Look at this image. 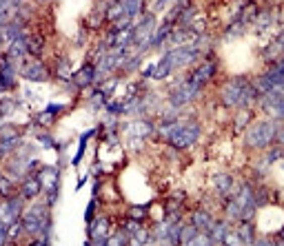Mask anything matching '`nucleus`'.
<instances>
[{
    "label": "nucleus",
    "instance_id": "6e6552de",
    "mask_svg": "<svg viewBox=\"0 0 284 246\" xmlns=\"http://www.w3.org/2000/svg\"><path fill=\"white\" fill-rule=\"evenodd\" d=\"M22 195L18 198H11V195H7L5 198V204H3V222H7V224H11V222H16L18 217L22 215Z\"/></svg>",
    "mask_w": 284,
    "mask_h": 246
},
{
    "label": "nucleus",
    "instance_id": "39448f33",
    "mask_svg": "<svg viewBox=\"0 0 284 246\" xmlns=\"http://www.w3.org/2000/svg\"><path fill=\"white\" fill-rule=\"evenodd\" d=\"M200 91H202V87L196 85L191 78H187V80H182L180 85L171 91V98H169L171 100V107H182V104H189L193 98L200 96Z\"/></svg>",
    "mask_w": 284,
    "mask_h": 246
},
{
    "label": "nucleus",
    "instance_id": "ddd939ff",
    "mask_svg": "<svg viewBox=\"0 0 284 246\" xmlns=\"http://www.w3.org/2000/svg\"><path fill=\"white\" fill-rule=\"evenodd\" d=\"M266 78L271 80V85H273V89H275V85H284V58H277L273 65L266 69V74H264Z\"/></svg>",
    "mask_w": 284,
    "mask_h": 246
},
{
    "label": "nucleus",
    "instance_id": "4be33fe9",
    "mask_svg": "<svg viewBox=\"0 0 284 246\" xmlns=\"http://www.w3.org/2000/svg\"><path fill=\"white\" fill-rule=\"evenodd\" d=\"M200 233V228L196 224H187V226H182V233H180V244H193L196 242V235Z\"/></svg>",
    "mask_w": 284,
    "mask_h": 246
},
{
    "label": "nucleus",
    "instance_id": "473e14b6",
    "mask_svg": "<svg viewBox=\"0 0 284 246\" xmlns=\"http://www.w3.org/2000/svg\"><path fill=\"white\" fill-rule=\"evenodd\" d=\"M93 213H96V200H91V202L87 204V209H85V222H87V224L96 220V215H93Z\"/></svg>",
    "mask_w": 284,
    "mask_h": 246
},
{
    "label": "nucleus",
    "instance_id": "7c9ffc66",
    "mask_svg": "<svg viewBox=\"0 0 284 246\" xmlns=\"http://www.w3.org/2000/svg\"><path fill=\"white\" fill-rule=\"evenodd\" d=\"M266 202H269V191H266V189H258V191H255V206H264Z\"/></svg>",
    "mask_w": 284,
    "mask_h": 246
},
{
    "label": "nucleus",
    "instance_id": "393cba45",
    "mask_svg": "<svg viewBox=\"0 0 284 246\" xmlns=\"http://www.w3.org/2000/svg\"><path fill=\"white\" fill-rule=\"evenodd\" d=\"M129 233H127V228L122 226L120 231H116L113 235H109V246H122V244H129Z\"/></svg>",
    "mask_w": 284,
    "mask_h": 246
},
{
    "label": "nucleus",
    "instance_id": "1a4fd4ad",
    "mask_svg": "<svg viewBox=\"0 0 284 246\" xmlns=\"http://www.w3.org/2000/svg\"><path fill=\"white\" fill-rule=\"evenodd\" d=\"M20 74H22V78H25V80H31V82H44V80L49 78L47 67H44L40 60H33V63L25 65Z\"/></svg>",
    "mask_w": 284,
    "mask_h": 246
},
{
    "label": "nucleus",
    "instance_id": "dca6fc26",
    "mask_svg": "<svg viewBox=\"0 0 284 246\" xmlns=\"http://www.w3.org/2000/svg\"><path fill=\"white\" fill-rule=\"evenodd\" d=\"M171 31H174V22L164 20V22H162V27L153 31V36H151V42H149V47H160L162 42H166V38H169V33H171Z\"/></svg>",
    "mask_w": 284,
    "mask_h": 246
},
{
    "label": "nucleus",
    "instance_id": "79ce46f5",
    "mask_svg": "<svg viewBox=\"0 0 284 246\" xmlns=\"http://www.w3.org/2000/svg\"><path fill=\"white\" fill-rule=\"evenodd\" d=\"M275 44H277V47H280V49H284V29L280 31V36L275 38Z\"/></svg>",
    "mask_w": 284,
    "mask_h": 246
},
{
    "label": "nucleus",
    "instance_id": "7ed1b4c3",
    "mask_svg": "<svg viewBox=\"0 0 284 246\" xmlns=\"http://www.w3.org/2000/svg\"><path fill=\"white\" fill-rule=\"evenodd\" d=\"M200 138V125L198 122H187V125H174L171 133L166 136L169 144L174 149H187L191 144H196V140Z\"/></svg>",
    "mask_w": 284,
    "mask_h": 246
},
{
    "label": "nucleus",
    "instance_id": "b1692460",
    "mask_svg": "<svg viewBox=\"0 0 284 246\" xmlns=\"http://www.w3.org/2000/svg\"><path fill=\"white\" fill-rule=\"evenodd\" d=\"M271 22H273V14H271V11H262V14L255 16L253 25H255V29L258 31H264V29H269L271 27Z\"/></svg>",
    "mask_w": 284,
    "mask_h": 246
},
{
    "label": "nucleus",
    "instance_id": "f257e3e1",
    "mask_svg": "<svg viewBox=\"0 0 284 246\" xmlns=\"http://www.w3.org/2000/svg\"><path fill=\"white\" fill-rule=\"evenodd\" d=\"M260 91L255 89L253 82H249V78L244 76H236L229 78V80L222 85L220 89V100L226 109H247L249 104H253L255 100H260Z\"/></svg>",
    "mask_w": 284,
    "mask_h": 246
},
{
    "label": "nucleus",
    "instance_id": "0eeeda50",
    "mask_svg": "<svg viewBox=\"0 0 284 246\" xmlns=\"http://www.w3.org/2000/svg\"><path fill=\"white\" fill-rule=\"evenodd\" d=\"M16 147H20L18 131H16V129H11V125H5L3 127V133H0V153H3V158H7V155Z\"/></svg>",
    "mask_w": 284,
    "mask_h": 246
},
{
    "label": "nucleus",
    "instance_id": "e433bc0d",
    "mask_svg": "<svg viewBox=\"0 0 284 246\" xmlns=\"http://www.w3.org/2000/svg\"><path fill=\"white\" fill-rule=\"evenodd\" d=\"M51 120H53V113H49V111H44V113H38V122H40V125H49Z\"/></svg>",
    "mask_w": 284,
    "mask_h": 246
},
{
    "label": "nucleus",
    "instance_id": "f704fd0d",
    "mask_svg": "<svg viewBox=\"0 0 284 246\" xmlns=\"http://www.w3.org/2000/svg\"><path fill=\"white\" fill-rule=\"evenodd\" d=\"M11 107H14V100H9V98H3V109H0V113L7 118V115L11 113Z\"/></svg>",
    "mask_w": 284,
    "mask_h": 246
},
{
    "label": "nucleus",
    "instance_id": "c9c22d12",
    "mask_svg": "<svg viewBox=\"0 0 284 246\" xmlns=\"http://www.w3.org/2000/svg\"><path fill=\"white\" fill-rule=\"evenodd\" d=\"M0 187H3V198H7V195H9V189H11V180H9L7 175L0 177Z\"/></svg>",
    "mask_w": 284,
    "mask_h": 246
},
{
    "label": "nucleus",
    "instance_id": "f8f14e48",
    "mask_svg": "<svg viewBox=\"0 0 284 246\" xmlns=\"http://www.w3.org/2000/svg\"><path fill=\"white\" fill-rule=\"evenodd\" d=\"M42 180H40V175H27L25 177V182H22V187H20V195L25 200H33V198H38V193L42 191Z\"/></svg>",
    "mask_w": 284,
    "mask_h": 246
},
{
    "label": "nucleus",
    "instance_id": "aec40b11",
    "mask_svg": "<svg viewBox=\"0 0 284 246\" xmlns=\"http://www.w3.org/2000/svg\"><path fill=\"white\" fill-rule=\"evenodd\" d=\"M215 189L222 193V195H229L233 193V177L226 175V173H222V175H215Z\"/></svg>",
    "mask_w": 284,
    "mask_h": 246
},
{
    "label": "nucleus",
    "instance_id": "f03ea898",
    "mask_svg": "<svg viewBox=\"0 0 284 246\" xmlns=\"http://www.w3.org/2000/svg\"><path fill=\"white\" fill-rule=\"evenodd\" d=\"M277 127L275 120H264V122H258L253 125L251 129L247 131L244 136V144L249 149H266L275 142V136H277Z\"/></svg>",
    "mask_w": 284,
    "mask_h": 246
},
{
    "label": "nucleus",
    "instance_id": "a211bd4d",
    "mask_svg": "<svg viewBox=\"0 0 284 246\" xmlns=\"http://www.w3.org/2000/svg\"><path fill=\"white\" fill-rule=\"evenodd\" d=\"M213 215H209L207 211H196V213L191 215V224H196L200 231H209L211 226H213Z\"/></svg>",
    "mask_w": 284,
    "mask_h": 246
},
{
    "label": "nucleus",
    "instance_id": "9b49d317",
    "mask_svg": "<svg viewBox=\"0 0 284 246\" xmlns=\"http://www.w3.org/2000/svg\"><path fill=\"white\" fill-rule=\"evenodd\" d=\"M98 78V67L96 65H85L78 74H74V85L78 89H87L93 85V80Z\"/></svg>",
    "mask_w": 284,
    "mask_h": 246
},
{
    "label": "nucleus",
    "instance_id": "2f4dec72",
    "mask_svg": "<svg viewBox=\"0 0 284 246\" xmlns=\"http://www.w3.org/2000/svg\"><path fill=\"white\" fill-rule=\"evenodd\" d=\"M284 158V147H277V149H271L269 151V155H266V164H271V162H275V160H280Z\"/></svg>",
    "mask_w": 284,
    "mask_h": 246
},
{
    "label": "nucleus",
    "instance_id": "a19ab883",
    "mask_svg": "<svg viewBox=\"0 0 284 246\" xmlns=\"http://www.w3.org/2000/svg\"><path fill=\"white\" fill-rule=\"evenodd\" d=\"M275 140L280 142V147H284V127L277 129V136H275Z\"/></svg>",
    "mask_w": 284,
    "mask_h": 246
},
{
    "label": "nucleus",
    "instance_id": "423d86ee",
    "mask_svg": "<svg viewBox=\"0 0 284 246\" xmlns=\"http://www.w3.org/2000/svg\"><path fill=\"white\" fill-rule=\"evenodd\" d=\"M109 228L111 222L109 217H98V220L89 222V242L91 246H109Z\"/></svg>",
    "mask_w": 284,
    "mask_h": 246
},
{
    "label": "nucleus",
    "instance_id": "58836bf2",
    "mask_svg": "<svg viewBox=\"0 0 284 246\" xmlns=\"http://www.w3.org/2000/svg\"><path fill=\"white\" fill-rule=\"evenodd\" d=\"M38 140L42 142V147H53V140L49 136H38Z\"/></svg>",
    "mask_w": 284,
    "mask_h": 246
},
{
    "label": "nucleus",
    "instance_id": "2eb2a0df",
    "mask_svg": "<svg viewBox=\"0 0 284 246\" xmlns=\"http://www.w3.org/2000/svg\"><path fill=\"white\" fill-rule=\"evenodd\" d=\"M229 231H231L229 220H220V222H213V226L209 228V235L213 239V244H224V237Z\"/></svg>",
    "mask_w": 284,
    "mask_h": 246
},
{
    "label": "nucleus",
    "instance_id": "9d476101",
    "mask_svg": "<svg viewBox=\"0 0 284 246\" xmlns=\"http://www.w3.org/2000/svg\"><path fill=\"white\" fill-rule=\"evenodd\" d=\"M215 71H218V67H215V63H213V60H207V63H202V65H200L198 69L193 71V74L189 76V78H191V80L196 82V85L204 87V85H207V82L211 80V78L215 76Z\"/></svg>",
    "mask_w": 284,
    "mask_h": 246
},
{
    "label": "nucleus",
    "instance_id": "f3484780",
    "mask_svg": "<svg viewBox=\"0 0 284 246\" xmlns=\"http://www.w3.org/2000/svg\"><path fill=\"white\" fill-rule=\"evenodd\" d=\"M11 55L9 53H5L3 55V85H0V89L3 91H7V89L14 85V67H11Z\"/></svg>",
    "mask_w": 284,
    "mask_h": 246
},
{
    "label": "nucleus",
    "instance_id": "37998d69",
    "mask_svg": "<svg viewBox=\"0 0 284 246\" xmlns=\"http://www.w3.org/2000/svg\"><path fill=\"white\" fill-rule=\"evenodd\" d=\"M275 242H277V244H284V228H282V233H280V237H277V239H275Z\"/></svg>",
    "mask_w": 284,
    "mask_h": 246
},
{
    "label": "nucleus",
    "instance_id": "c85d7f7f",
    "mask_svg": "<svg viewBox=\"0 0 284 246\" xmlns=\"http://www.w3.org/2000/svg\"><path fill=\"white\" fill-rule=\"evenodd\" d=\"M249 120H251V111L242 109L240 113H238V118H236V129H238V131H242V129L249 125Z\"/></svg>",
    "mask_w": 284,
    "mask_h": 246
},
{
    "label": "nucleus",
    "instance_id": "c03bdc74",
    "mask_svg": "<svg viewBox=\"0 0 284 246\" xmlns=\"http://www.w3.org/2000/svg\"><path fill=\"white\" fill-rule=\"evenodd\" d=\"M282 58H284V49H282Z\"/></svg>",
    "mask_w": 284,
    "mask_h": 246
},
{
    "label": "nucleus",
    "instance_id": "412c9836",
    "mask_svg": "<svg viewBox=\"0 0 284 246\" xmlns=\"http://www.w3.org/2000/svg\"><path fill=\"white\" fill-rule=\"evenodd\" d=\"M122 5H125V14L129 16V18L140 16L144 9V0H122Z\"/></svg>",
    "mask_w": 284,
    "mask_h": 246
},
{
    "label": "nucleus",
    "instance_id": "a878e982",
    "mask_svg": "<svg viewBox=\"0 0 284 246\" xmlns=\"http://www.w3.org/2000/svg\"><path fill=\"white\" fill-rule=\"evenodd\" d=\"M42 44H44L42 38H36V36H33V38H27V51L38 58V55L42 53Z\"/></svg>",
    "mask_w": 284,
    "mask_h": 246
},
{
    "label": "nucleus",
    "instance_id": "4c0bfd02",
    "mask_svg": "<svg viewBox=\"0 0 284 246\" xmlns=\"http://www.w3.org/2000/svg\"><path fill=\"white\" fill-rule=\"evenodd\" d=\"M47 111H49V113H53V115H55V113H60V111H63V104H58V102L53 104V102H51V104L47 107Z\"/></svg>",
    "mask_w": 284,
    "mask_h": 246
},
{
    "label": "nucleus",
    "instance_id": "cd10ccee",
    "mask_svg": "<svg viewBox=\"0 0 284 246\" xmlns=\"http://www.w3.org/2000/svg\"><path fill=\"white\" fill-rule=\"evenodd\" d=\"M147 215H149V206H131L129 209V217H133L138 222L147 220Z\"/></svg>",
    "mask_w": 284,
    "mask_h": 246
},
{
    "label": "nucleus",
    "instance_id": "ea45409f",
    "mask_svg": "<svg viewBox=\"0 0 284 246\" xmlns=\"http://www.w3.org/2000/svg\"><path fill=\"white\" fill-rule=\"evenodd\" d=\"M153 69H155V65H149L147 69L142 71V78H153Z\"/></svg>",
    "mask_w": 284,
    "mask_h": 246
},
{
    "label": "nucleus",
    "instance_id": "c756f323",
    "mask_svg": "<svg viewBox=\"0 0 284 246\" xmlns=\"http://www.w3.org/2000/svg\"><path fill=\"white\" fill-rule=\"evenodd\" d=\"M133 131H136V136H142L144 138V136H149V133L153 131V127H151V122H149V120H142V122H138Z\"/></svg>",
    "mask_w": 284,
    "mask_h": 246
},
{
    "label": "nucleus",
    "instance_id": "5701e85b",
    "mask_svg": "<svg viewBox=\"0 0 284 246\" xmlns=\"http://www.w3.org/2000/svg\"><path fill=\"white\" fill-rule=\"evenodd\" d=\"M122 16H125V5L122 3H111V7H107L104 11V20H120Z\"/></svg>",
    "mask_w": 284,
    "mask_h": 246
},
{
    "label": "nucleus",
    "instance_id": "20e7f679",
    "mask_svg": "<svg viewBox=\"0 0 284 246\" xmlns=\"http://www.w3.org/2000/svg\"><path fill=\"white\" fill-rule=\"evenodd\" d=\"M198 55H200V47L193 42V44H178V47H174L171 51L164 53V58L169 60V65L176 71V69H182V67L191 65Z\"/></svg>",
    "mask_w": 284,
    "mask_h": 246
},
{
    "label": "nucleus",
    "instance_id": "4468645a",
    "mask_svg": "<svg viewBox=\"0 0 284 246\" xmlns=\"http://www.w3.org/2000/svg\"><path fill=\"white\" fill-rule=\"evenodd\" d=\"M7 53H9L14 60H20V58H25V53H29V51H27V36H25V33H20L16 40L9 42Z\"/></svg>",
    "mask_w": 284,
    "mask_h": 246
},
{
    "label": "nucleus",
    "instance_id": "72a5a7b5",
    "mask_svg": "<svg viewBox=\"0 0 284 246\" xmlns=\"http://www.w3.org/2000/svg\"><path fill=\"white\" fill-rule=\"evenodd\" d=\"M224 244H242V239H240V235H238V231H229V233H226Z\"/></svg>",
    "mask_w": 284,
    "mask_h": 246
},
{
    "label": "nucleus",
    "instance_id": "bb28decb",
    "mask_svg": "<svg viewBox=\"0 0 284 246\" xmlns=\"http://www.w3.org/2000/svg\"><path fill=\"white\" fill-rule=\"evenodd\" d=\"M96 133V129H91V131H87V133H82V138H80V147H78V153H76V158H74V164H80V160H82V155H85V149H87V140Z\"/></svg>",
    "mask_w": 284,
    "mask_h": 246
},
{
    "label": "nucleus",
    "instance_id": "6ab92c4d",
    "mask_svg": "<svg viewBox=\"0 0 284 246\" xmlns=\"http://www.w3.org/2000/svg\"><path fill=\"white\" fill-rule=\"evenodd\" d=\"M238 231V235H240L242 239V244H253L255 242V237H253V224H251V220H240V226L236 228Z\"/></svg>",
    "mask_w": 284,
    "mask_h": 246
}]
</instances>
